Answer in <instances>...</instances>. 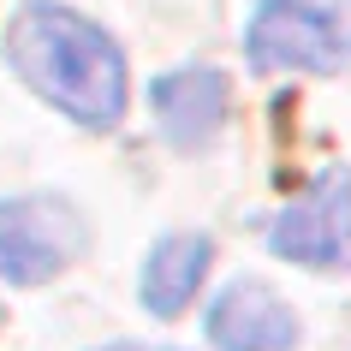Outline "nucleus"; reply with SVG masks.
<instances>
[{"label":"nucleus","mask_w":351,"mask_h":351,"mask_svg":"<svg viewBox=\"0 0 351 351\" xmlns=\"http://www.w3.org/2000/svg\"><path fill=\"white\" fill-rule=\"evenodd\" d=\"M90 250V226L66 197H6L0 203V280L42 286Z\"/></svg>","instance_id":"2"},{"label":"nucleus","mask_w":351,"mask_h":351,"mask_svg":"<svg viewBox=\"0 0 351 351\" xmlns=\"http://www.w3.org/2000/svg\"><path fill=\"white\" fill-rule=\"evenodd\" d=\"M0 54L19 72V84H30L84 131H113L131 108V72L119 42L60 0H24L6 19Z\"/></svg>","instance_id":"1"},{"label":"nucleus","mask_w":351,"mask_h":351,"mask_svg":"<svg viewBox=\"0 0 351 351\" xmlns=\"http://www.w3.org/2000/svg\"><path fill=\"white\" fill-rule=\"evenodd\" d=\"M268 250L280 262H298L310 274L351 268V173L346 167H322L310 185L274 215L268 226Z\"/></svg>","instance_id":"4"},{"label":"nucleus","mask_w":351,"mask_h":351,"mask_svg":"<svg viewBox=\"0 0 351 351\" xmlns=\"http://www.w3.org/2000/svg\"><path fill=\"white\" fill-rule=\"evenodd\" d=\"M208 262H215V239H208V232H167V239L143 256V274H137L143 310L161 315V322L185 315V304L208 280Z\"/></svg>","instance_id":"7"},{"label":"nucleus","mask_w":351,"mask_h":351,"mask_svg":"<svg viewBox=\"0 0 351 351\" xmlns=\"http://www.w3.org/2000/svg\"><path fill=\"white\" fill-rule=\"evenodd\" d=\"M244 60L250 72H315L328 77L351 60V30L333 12L310 0H262L250 30H244Z\"/></svg>","instance_id":"3"},{"label":"nucleus","mask_w":351,"mask_h":351,"mask_svg":"<svg viewBox=\"0 0 351 351\" xmlns=\"http://www.w3.org/2000/svg\"><path fill=\"white\" fill-rule=\"evenodd\" d=\"M203 333L215 351H292L298 315L268 280H232L203 315Z\"/></svg>","instance_id":"6"},{"label":"nucleus","mask_w":351,"mask_h":351,"mask_svg":"<svg viewBox=\"0 0 351 351\" xmlns=\"http://www.w3.org/2000/svg\"><path fill=\"white\" fill-rule=\"evenodd\" d=\"M226 101H232V84H226V72H215V66H179V72H161L149 84L155 125H161L167 143L185 149V155H197V149H208L221 137Z\"/></svg>","instance_id":"5"},{"label":"nucleus","mask_w":351,"mask_h":351,"mask_svg":"<svg viewBox=\"0 0 351 351\" xmlns=\"http://www.w3.org/2000/svg\"><path fill=\"white\" fill-rule=\"evenodd\" d=\"M108 351H149V346H108ZM161 351H167V346H161Z\"/></svg>","instance_id":"8"}]
</instances>
